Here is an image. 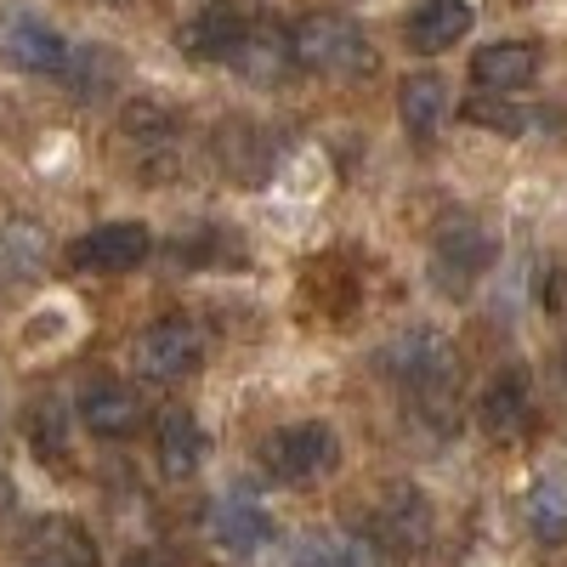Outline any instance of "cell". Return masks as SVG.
<instances>
[{"mask_svg":"<svg viewBox=\"0 0 567 567\" xmlns=\"http://www.w3.org/2000/svg\"><path fill=\"white\" fill-rule=\"evenodd\" d=\"M290 58L312 74H369L374 69V45L352 18L336 12H312L290 29Z\"/></svg>","mask_w":567,"mask_h":567,"instance_id":"6da1fadb","label":"cell"},{"mask_svg":"<svg viewBox=\"0 0 567 567\" xmlns=\"http://www.w3.org/2000/svg\"><path fill=\"white\" fill-rule=\"evenodd\" d=\"M341 460V437L329 432L323 420H301V425H278L261 443V465L272 471L278 483H318L329 477Z\"/></svg>","mask_w":567,"mask_h":567,"instance_id":"7a4b0ae2","label":"cell"},{"mask_svg":"<svg viewBox=\"0 0 567 567\" xmlns=\"http://www.w3.org/2000/svg\"><path fill=\"white\" fill-rule=\"evenodd\" d=\"M199 363H205V336L187 318H159L136 336V374L142 381L171 386V381H187Z\"/></svg>","mask_w":567,"mask_h":567,"instance_id":"3957f363","label":"cell"},{"mask_svg":"<svg viewBox=\"0 0 567 567\" xmlns=\"http://www.w3.org/2000/svg\"><path fill=\"white\" fill-rule=\"evenodd\" d=\"M0 58L23 74H63L69 69V45L63 34L34 18V12H7L0 18Z\"/></svg>","mask_w":567,"mask_h":567,"instance_id":"277c9868","label":"cell"},{"mask_svg":"<svg viewBox=\"0 0 567 567\" xmlns=\"http://www.w3.org/2000/svg\"><path fill=\"white\" fill-rule=\"evenodd\" d=\"M148 250H154V239L142 221H109V227H91L85 239H74L69 261L80 272H131L148 261Z\"/></svg>","mask_w":567,"mask_h":567,"instance_id":"5b68a950","label":"cell"},{"mask_svg":"<svg viewBox=\"0 0 567 567\" xmlns=\"http://www.w3.org/2000/svg\"><path fill=\"white\" fill-rule=\"evenodd\" d=\"M528 420H534V386H528V374H523V369H499L494 381L483 386V398H477L483 437L516 443V437L528 432Z\"/></svg>","mask_w":567,"mask_h":567,"instance_id":"8992f818","label":"cell"},{"mask_svg":"<svg viewBox=\"0 0 567 567\" xmlns=\"http://www.w3.org/2000/svg\"><path fill=\"white\" fill-rule=\"evenodd\" d=\"M210 539L221 550H233V556H250V550H261L272 539V516L256 505L250 488H233V494H221L210 505Z\"/></svg>","mask_w":567,"mask_h":567,"instance_id":"52a82bcc","label":"cell"},{"mask_svg":"<svg viewBox=\"0 0 567 567\" xmlns=\"http://www.w3.org/2000/svg\"><path fill=\"white\" fill-rule=\"evenodd\" d=\"M534 74H539V45H528V40H494L471 58V80H477V91H488V97L534 85Z\"/></svg>","mask_w":567,"mask_h":567,"instance_id":"ba28073f","label":"cell"},{"mask_svg":"<svg viewBox=\"0 0 567 567\" xmlns=\"http://www.w3.org/2000/svg\"><path fill=\"white\" fill-rule=\"evenodd\" d=\"M290 34H278L272 23H250L239 34V45L227 52V69L239 80H256V85H278L284 74H290Z\"/></svg>","mask_w":567,"mask_h":567,"instance_id":"9c48e42d","label":"cell"},{"mask_svg":"<svg viewBox=\"0 0 567 567\" xmlns=\"http://www.w3.org/2000/svg\"><path fill=\"white\" fill-rule=\"evenodd\" d=\"M250 29V18L239 7H227V0H216V7L194 12L182 29V52L194 63H227V52L239 45V34Z\"/></svg>","mask_w":567,"mask_h":567,"instance_id":"30bf717a","label":"cell"},{"mask_svg":"<svg viewBox=\"0 0 567 567\" xmlns=\"http://www.w3.org/2000/svg\"><path fill=\"white\" fill-rule=\"evenodd\" d=\"M80 420H85V432H91V437L120 443V437H131L136 425H142V398H136L131 386L97 381V386L80 398Z\"/></svg>","mask_w":567,"mask_h":567,"instance_id":"8fae6325","label":"cell"},{"mask_svg":"<svg viewBox=\"0 0 567 567\" xmlns=\"http://www.w3.org/2000/svg\"><path fill=\"white\" fill-rule=\"evenodd\" d=\"M465 29H471L465 0H420V7L409 12V45L420 58H437V52H449V45H460Z\"/></svg>","mask_w":567,"mask_h":567,"instance_id":"7c38bea8","label":"cell"},{"mask_svg":"<svg viewBox=\"0 0 567 567\" xmlns=\"http://www.w3.org/2000/svg\"><path fill=\"white\" fill-rule=\"evenodd\" d=\"M29 567H97V545L69 516H45L29 534Z\"/></svg>","mask_w":567,"mask_h":567,"instance_id":"4fadbf2b","label":"cell"},{"mask_svg":"<svg viewBox=\"0 0 567 567\" xmlns=\"http://www.w3.org/2000/svg\"><path fill=\"white\" fill-rule=\"evenodd\" d=\"M488 267V239L477 227H454V233H443L437 239V250H432V278L443 284V290H454V296H465L471 290V278H477Z\"/></svg>","mask_w":567,"mask_h":567,"instance_id":"5bb4252c","label":"cell"},{"mask_svg":"<svg viewBox=\"0 0 567 567\" xmlns=\"http://www.w3.org/2000/svg\"><path fill=\"white\" fill-rule=\"evenodd\" d=\"M154 454H159V471L171 483H187L199 471V460H205V432H199V420L187 414V409H165L159 414V443H154Z\"/></svg>","mask_w":567,"mask_h":567,"instance_id":"9a60e30c","label":"cell"},{"mask_svg":"<svg viewBox=\"0 0 567 567\" xmlns=\"http://www.w3.org/2000/svg\"><path fill=\"white\" fill-rule=\"evenodd\" d=\"M425 528H432V511H425V499L403 483H392V494L381 499V511H374V534H381L392 550H420L425 545Z\"/></svg>","mask_w":567,"mask_h":567,"instance_id":"2e32d148","label":"cell"},{"mask_svg":"<svg viewBox=\"0 0 567 567\" xmlns=\"http://www.w3.org/2000/svg\"><path fill=\"white\" fill-rule=\"evenodd\" d=\"M398 103H403V125L414 136H432L449 120V85H443V74H409Z\"/></svg>","mask_w":567,"mask_h":567,"instance_id":"e0dca14e","label":"cell"},{"mask_svg":"<svg viewBox=\"0 0 567 567\" xmlns=\"http://www.w3.org/2000/svg\"><path fill=\"white\" fill-rule=\"evenodd\" d=\"M221 159L233 165L239 182H267L272 176V148H267V136L250 131V125H227L221 131Z\"/></svg>","mask_w":567,"mask_h":567,"instance_id":"ac0fdd59","label":"cell"},{"mask_svg":"<svg viewBox=\"0 0 567 567\" xmlns=\"http://www.w3.org/2000/svg\"><path fill=\"white\" fill-rule=\"evenodd\" d=\"M290 567H369V550L352 534H312L290 550Z\"/></svg>","mask_w":567,"mask_h":567,"instance_id":"d6986e66","label":"cell"},{"mask_svg":"<svg viewBox=\"0 0 567 567\" xmlns=\"http://www.w3.org/2000/svg\"><path fill=\"white\" fill-rule=\"evenodd\" d=\"M528 523L539 539H561L567 534V477H545L528 494Z\"/></svg>","mask_w":567,"mask_h":567,"instance_id":"ffe728a7","label":"cell"},{"mask_svg":"<svg viewBox=\"0 0 567 567\" xmlns=\"http://www.w3.org/2000/svg\"><path fill=\"white\" fill-rule=\"evenodd\" d=\"M465 120L471 125H494V131H523V114H511L505 103H494L488 91H477V97L465 103Z\"/></svg>","mask_w":567,"mask_h":567,"instance_id":"44dd1931","label":"cell"},{"mask_svg":"<svg viewBox=\"0 0 567 567\" xmlns=\"http://www.w3.org/2000/svg\"><path fill=\"white\" fill-rule=\"evenodd\" d=\"M550 307L567 318V272H556V284H550Z\"/></svg>","mask_w":567,"mask_h":567,"instance_id":"7402d4cb","label":"cell"},{"mask_svg":"<svg viewBox=\"0 0 567 567\" xmlns=\"http://www.w3.org/2000/svg\"><path fill=\"white\" fill-rule=\"evenodd\" d=\"M120 567H159V556H154V550H131Z\"/></svg>","mask_w":567,"mask_h":567,"instance_id":"603a6c76","label":"cell"}]
</instances>
